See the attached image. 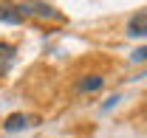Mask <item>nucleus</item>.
Returning <instances> with one entry per match:
<instances>
[{
  "label": "nucleus",
  "instance_id": "obj_1",
  "mask_svg": "<svg viewBox=\"0 0 147 138\" xmlns=\"http://www.w3.org/2000/svg\"><path fill=\"white\" fill-rule=\"evenodd\" d=\"M17 9L23 11V17H37V20H54V23H62V11H57L51 3L45 0H20Z\"/></svg>",
  "mask_w": 147,
  "mask_h": 138
},
{
  "label": "nucleus",
  "instance_id": "obj_2",
  "mask_svg": "<svg viewBox=\"0 0 147 138\" xmlns=\"http://www.w3.org/2000/svg\"><path fill=\"white\" fill-rule=\"evenodd\" d=\"M31 124H37V119L23 116V113H14V116H9V119H6L3 130H6V133H17V130H26V127H31Z\"/></svg>",
  "mask_w": 147,
  "mask_h": 138
},
{
  "label": "nucleus",
  "instance_id": "obj_3",
  "mask_svg": "<svg viewBox=\"0 0 147 138\" xmlns=\"http://www.w3.org/2000/svg\"><path fill=\"white\" fill-rule=\"evenodd\" d=\"M23 11L17 9V3H0V23H11V25H17L23 23Z\"/></svg>",
  "mask_w": 147,
  "mask_h": 138
},
{
  "label": "nucleus",
  "instance_id": "obj_4",
  "mask_svg": "<svg viewBox=\"0 0 147 138\" xmlns=\"http://www.w3.org/2000/svg\"><path fill=\"white\" fill-rule=\"evenodd\" d=\"M127 34L130 37H147V11H139L136 17H130Z\"/></svg>",
  "mask_w": 147,
  "mask_h": 138
},
{
  "label": "nucleus",
  "instance_id": "obj_5",
  "mask_svg": "<svg viewBox=\"0 0 147 138\" xmlns=\"http://www.w3.org/2000/svg\"><path fill=\"white\" fill-rule=\"evenodd\" d=\"M14 45H9V42H0V76L6 73V70L14 65Z\"/></svg>",
  "mask_w": 147,
  "mask_h": 138
},
{
  "label": "nucleus",
  "instance_id": "obj_6",
  "mask_svg": "<svg viewBox=\"0 0 147 138\" xmlns=\"http://www.w3.org/2000/svg\"><path fill=\"white\" fill-rule=\"evenodd\" d=\"M99 87H102V76H85V79H79L76 90H79V93H93V90H99Z\"/></svg>",
  "mask_w": 147,
  "mask_h": 138
},
{
  "label": "nucleus",
  "instance_id": "obj_7",
  "mask_svg": "<svg viewBox=\"0 0 147 138\" xmlns=\"http://www.w3.org/2000/svg\"><path fill=\"white\" fill-rule=\"evenodd\" d=\"M130 59H133V62H147V45H144V48H139V51H133Z\"/></svg>",
  "mask_w": 147,
  "mask_h": 138
}]
</instances>
